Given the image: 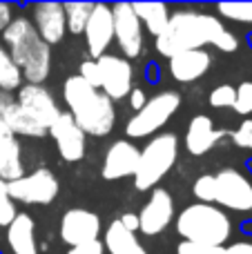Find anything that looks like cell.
<instances>
[{"mask_svg": "<svg viewBox=\"0 0 252 254\" xmlns=\"http://www.w3.org/2000/svg\"><path fill=\"white\" fill-rule=\"evenodd\" d=\"M205 45H212L223 54H232L239 49L237 36L223 25L221 18L194 9H181L170 13L165 31L154 38L156 52L165 58H172L181 52L203 49Z\"/></svg>", "mask_w": 252, "mask_h": 254, "instance_id": "cell-1", "label": "cell"}, {"mask_svg": "<svg viewBox=\"0 0 252 254\" xmlns=\"http://www.w3.org/2000/svg\"><path fill=\"white\" fill-rule=\"evenodd\" d=\"M192 196L228 214L252 219V174L241 167H223L219 172L201 174L192 183Z\"/></svg>", "mask_w": 252, "mask_h": 254, "instance_id": "cell-2", "label": "cell"}, {"mask_svg": "<svg viewBox=\"0 0 252 254\" xmlns=\"http://www.w3.org/2000/svg\"><path fill=\"white\" fill-rule=\"evenodd\" d=\"M63 98L67 105V114L76 121L83 134L105 136L114 129L116 110L114 103L101 92L85 83L78 74L69 76L63 85Z\"/></svg>", "mask_w": 252, "mask_h": 254, "instance_id": "cell-3", "label": "cell"}, {"mask_svg": "<svg viewBox=\"0 0 252 254\" xmlns=\"http://www.w3.org/2000/svg\"><path fill=\"white\" fill-rule=\"evenodd\" d=\"M2 43L20 67L27 85H43L47 80L52 69V47L38 36L29 18H13L2 31Z\"/></svg>", "mask_w": 252, "mask_h": 254, "instance_id": "cell-4", "label": "cell"}, {"mask_svg": "<svg viewBox=\"0 0 252 254\" xmlns=\"http://www.w3.org/2000/svg\"><path fill=\"white\" fill-rule=\"evenodd\" d=\"M235 225L230 214L208 203H190L177 214V234L186 243L203 248H226L230 243Z\"/></svg>", "mask_w": 252, "mask_h": 254, "instance_id": "cell-5", "label": "cell"}, {"mask_svg": "<svg viewBox=\"0 0 252 254\" xmlns=\"http://www.w3.org/2000/svg\"><path fill=\"white\" fill-rule=\"evenodd\" d=\"M179 158V138L172 131L152 136L141 149L138 167L134 174V188L138 192L154 190L163 181V176L174 167Z\"/></svg>", "mask_w": 252, "mask_h": 254, "instance_id": "cell-6", "label": "cell"}, {"mask_svg": "<svg viewBox=\"0 0 252 254\" xmlns=\"http://www.w3.org/2000/svg\"><path fill=\"white\" fill-rule=\"evenodd\" d=\"M181 107V94L179 92H161L156 96L147 98L143 110L134 112V116L125 123V134L129 138H147V136L156 134Z\"/></svg>", "mask_w": 252, "mask_h": 254, "instance_id": "cell-7", "label": "cell"}, {"mask_svg": "<svg viewBox=\"0 0 252 254\" xmlns=\"http://www.w3.org/2000/svg\"><path fill=\"white\" fill-rule=\"evenodd\" d=\"M7 185L13 203L18 201L25 203V205H49L58 196V190H61L58 179L47 167H38L29 174H22L20 179L11 181Z\"/></svg>", "mask_w": 252, "mask_h": 254, "instance_id": "cell-8", "label": "cell"}, {"mask_svg": "<svg viewBox=\"0 0 252 254\" xmlns=\"http://www.w3.org/2000/svg\"><path fill=\"white\" fill-rule=\"evenodd\" d=\"M112 18H114V40L123 58L125 61L138 58L143 52V25L134 13L132 2L112 4Z\"/></svg>", "mask_w": 252, "mask_h": 254, "instance_id": "cell-9", "label": "cell"}, {"mask_svg": "<svg viewBox=\"0 0 252 254\" xmlns=\"http://www.w3.org/2000/svg\"><path fill=\"white\" fill-rule=\"evenodd\" d=\"M96 65H98V78H101L98 89L112 103L127 98V94L132 92V78H134L132 63L125 61L123 56H116V54H105V56H101L96 61Z\"/></svg>", "mask_w": 252, "mask_h": 254, "instance_id": "cell-10", "label": "cell"}, {"mask_svg": "<svg viewBox=\"0 0 252 254\" xmlns=\"http://www.w3.org/2000/svg\"><path fill=\"white\" fill-rule=\"evenodd\" d=\"M174 219V198L165 188H154L147 203L138 212V232L145 237L161 234Z\"/></svg>", "mask_w": 252, "mask_h": 254, "instance_id": "cell-11", "label": "cell"}, {"mask_svg": "<svg viewBox=\"0 0 252 254\" xmlns=\"http://www.w3.org/2000/svg\"><path fill=\"white\" fill-rule=\"evenodd\" d=\"M98 234H101V219L96 212L85 210V207H71L63 214L61 239L69 248L98 241Z\"/></svg>", "mask_w": 252, "mask_h": 254, "instance_id": "cell-12", "label": "cell"}, {"mask_svg": "<svg viewBox=\"0 0 252 254\" xmlns=\"http://www.w3.org/2000/svg\"><path fill=\"white\" fill-rule=\"evenodd\" d=\"M16 103L20 105V110L25 112L31 121H36V123L47 131L54 121L61 116V110H58L54 96L43 85H20Z\"/></svg>", "mask_w": 252, "mask_h": 254, "instance_id": "cell-13", "label": "cell"}, {"mask_svg": "<svg viewBox=\"0 0 252 254\" xmlns=\"http://www.w3.org/2000/svg\"><path fill=\"white\" fill-rule=\"evenodd\" d=\"M83 36H85V47H87L92 61H98L101 56H105L107 47L114 40V18H112L110 4H103V2L94 4L92 16H89Z\"/></svg>", "mask_w": 252, "mask_h": 254, "instance_id": "cell-14", "label": "cell"}, {"mask_svg": "<svg viewBox=\"0 0 252 254\" xmlns=\"http://www.w3.org/2000/svg\"><path fill=\"white\" fill-rule=\"evenodd\" d=\"M47 134L54 138L56 149H58V154H61L63 161H67V163L83 161V156H85V134L67 112H61V116L52 123Z\"/></svg>", "mask_w": 252, "mask_h": 254, "instance_id": "cell-15", "label": "cell"}, {"mask_svg": "<svg viewBox=\"0 0 252 254\" xmlns=\"http://www.w3.org/2000/svg\"><path fill=\"white\" fill-rule=\"evenodd\" d=\"M138 156L141 149L129 140H114L107 147L105 156H103V167H101V176L105 181H121L127 176L136 174L138 167Z\"/></svg>", "mask_w": 252, "mask_h": 254, "instance_id": "cell-16", "label": "cell"}, {"mask_svg": "<svg viewBox=\"0 0 252 254\" xmlns=\"http://www.w3.org/2000/svg\"><path fill=\"white\" fill-rule=\"evenodd\" d=\"M31 25L38 31V36L45 40V43L52 47V45H58L63 38H65V9H63L61 2H36L31 4Z\"/></svg>", "mask_w": 252, "mask_h": 254, "instance_id": "cell-17", "label": "cell"}, {"mask_svg": "<svg viewBox=\"0 0 252 254\" xmlns=\"http://www.w3.org/2000/svg\"><path fill=\"white\" fill-rule=\"evenodd\" d=\"M223 136H226V131L217 129V127H214V121L210 119L208 114H196V116H192V121L188 123L183 145H186V149L192 154V156H203V154H208Z\"/></svg>", "mask_w": 252, "mask_h": 254, "instance_id": "cell-18", "label": "cell"}, {"mask_svg": "<svg viewBox=\"0 0 252 254\" xmlns=\"http://www.w3.org/2000/svg\"><path fill=\"white\" fill-rule=\"evenodd\" d=\"M210 67H212V56L205 49L181 52L170 58V74L177 83H194L208 74Z\"/></svg>", "mask_w": 252, "mask_h": 254, "instance_id": "cell-19", "label": "cell"}, {"mask_svg": "<svg viewBox=\"0 0 252 254\" xmlns=\"http://www.w3.org/2000/svg\"><path fill=\"white\" fill-rule=\"evenodd\" d=\"M22 174H25V167L20 161V143L0 121V179L11 183Z\"/></svg>", "mask_w": 252, "mask_h": 254, "instance_id": "cell-20", "label": "cell"}, {"mask_svg": "<svg viewBox=\"0 0 252 254\" xmlns=\"http://www.w3.org/2000/svg\"><path fill=\"white\" fill-rule=\"evenodd\" d=\"M7 243L13 254H38V246H36V223L29 214L18 212L16 219L7 225Z\"/></svg>", "mask_w": 252, "mask_h": 254, "instance_id": "cell-21", "label": "cell"}, {"mask_svg": "<svg viewBox=\"0 0 252 254\" xmlns=\"http://www.w3.org/2000/svg\"><path fill=\"white\" fill-rule=\"evenodd\" d=\"M103 248L110 254H147L143 243L136 239V234L125 230L119 219L107 225L105 239H103Z\"/></svg>", "mask_w": 252, "mask_h": 254, "instance_id": "cell-22", "label": "cell"}, {"mask_svg": "<svg viewBox=\"0 0 252 254\" xmlns=\"http://www.w3.org/2000/svg\"><path fill=\"white\" fill-rule=\"evenodd\" d=\"M134 13L138 16L141 25H145V29L152 36H161L165 31L170 22V9L163 2H132Z\"/></svg>", "mask_w": 252, "mask_h": 254, "instance_id": "cell-23", "label": "cell"}, {"mask_svg": "<svg viewBox=\"0 0 252 254\" xmlns=\"http://www.w3.org/2000/svg\"><path fill=\"white\" fill-rule=\"evenodd\" d=\"M63 9H65L67 31L74 36H83L89 16H92L94 2H67V4H63Z\"/></svg>", "mask_w": 252, "mask_h": 254, "instance_id": "cell-24", "label": "cell"}, {"mask_svg": "<svg viewBox=\"0 0 252 254\" xmlns=\"http://www.w3.org/2000/svg\"><path fill=\"white\" fill-rule=\"evenodd\" d=\"M20 83H22L20 67L9 56L7 49L0 45V89H2L4 94L16 92V89H20Z\"/></svg>", "mask_w": 252, "mask_h": 254, "instance_id": "cell-25", "label": "cell"}, {"mask_svg": "<svg viewBox=\"0 0 252 254\" xmlns=\"http://www.w3.org/2000/svg\"><path fill=\"white\" fill-rule=\"evenodd\" d=\"M217 11L221 18L239 25H252V2H219Z\"/></svg>", "mask_w": 252, "mask_h": 254, "instance_id": "cell-26", "label": "cell"}, {"mask_svg": "<svg viewBox=\"0 0 252 254\" xmlns=\"http://www.w3.org/2000/svg\"><path fill=\"white\" fill-rule=\"evenodd\" d=\"M18 210H16V203H13L11 194H9V185L7 181L0 179V225L7 228L13 219H16Z\"/></svg>", "mask_w": 252, "mask_h": 254, "instance_id": "cell-27", "label": "cell"}, {"mask_svg": "<svg viewBox=\"0 0 252 254\" xmlns=\"http://www.w3.org/2000/svg\"><path fill=\"white\" fill-rule=\"evenodd\" d=\"M235 98H237V87L232 85H219L210 92L208 103L210 107H217V110H226V107L235 105Z\"/></svg>", "mask_w": 252, "mask_h": 254, "instance_id": "cell-28", "label": "cell"}, {"mask_svg": "<svg viewBox=\"0 0 252 254\" xmlns=\"http://www.w3.org/2000/svg\"><path fill=\"white\" fill-rule=\"evenodd\" d=\"M232 110L241 116H252V80H244L237 87V98Z\"/></svg>", "mask_w": 252, "mask_h": 254, "instance_id": "cell-29", "label": "cell"}, {"mask_svg": "<svg viewBox=\"0 0 252 254\" xmlns=\"http://www.w3.org/2000/svg\"><path fill=\"white\" fill-rule=\"evenodd\" d=\"M230 138H232V143H235V147L252 154V119L241 121V125L230 131Z\"/></svg>", "mask_w": 252, "mask_h": 254, "instance_id": "cell-30", "label": "cell"}, {"mask_svg": "<svg viewBox=\"0 0 252 254\" xmlns=\"http://www.w3.org/2000/svg\"><path fill=\"white\" fill-rule=\"evenodd\" d=\"M78 76L85 80V83H89L96 89H98V85H101V78H98V65H96V61H92V58H87V61L80 63Z\"/></svg>", "mask_w": 252, "mask_h": 254, "instance_id": "cell-31", "label": "cell"}, {"mask_svg": "<svg viewBox=\"0 0 252 254\" xmlns=\"http://www.w3.org/2000/svg\"><path fill=\"white\" fill-rule=\"evenodd\" d=\"M177 254H228V252H226V248H203V246L181 241L177 246Z\"/></svg>", "mask_w": 252, "mask_h": 254, "instance_id": "cell-32", "label": "cell"}, {"mask_svg": "<svg viewBox=\"0 0 252 254\" xmlns=\"http://www.w3.org/2000/svg\"><path fill=\"white\" fill-rule=\"evenodd\" d=\"M228 254H252V237H241L235 239L226 246Z\"/></svg>", "mask_w": 252, "mask_h": 254, "instance_id": "cell-33", "label": "cell"}, {"mask_svg": "<svg viewBox=\"0 0 252 254\" xmlns=\"http://www.w3.org/2000/svg\"><path fill=\"white\" fill-rule=\"evenodd\" d=\"M67 254H105V248H103L101 241H92V243H85V246L69 248Z\"/></svg>", "mask_w": 252, "mask_h": 254, "instance_id": "cell-34", "label": "cell"}, {"mask_svg": "<svg viewBox=\"0 0 252 254\" xmlns=\"http://www.w3.org/2000/svg\"><path fill=\"white\" fill-rule=\"evenodd\" d=\"M127 103H129V107H132L134 112L143 110V105H145V103H147L145 92H143L141 87H132V92L127 94Z\"/></svg>", "mask_w": 252, "mask_h": 254, "instance_id": "cell-35", "label": "cell"}, {"mask_svg": "<svg viewBox=\"0 0 252 254\" xmlns=\"http://www.w3.org/2000/svg\"><path fill=\"white\" fill-rule=\"evenodd\" d=\"M119 221L125 230H129V232H134V234L138 232V214H134V212H125V214L119 216Z\"/></svg>", "mask_w": 252, "mask_h": 254, "instance_id": "cell-36", "label": "cell"}, {"mask_svg": "<svg viewBox=\"0 0 252 254\" xmlns=\"http://www.w3.org/2000/svg\"><path fill=\"white\" fill-rule=\"evenodd\" d=\"M11 20H13V16H11V4L0 2V34L7 29Z\"/></svg>", "mask_w": 252, "mask_h": 254, "instance_id": "cell-37", "label": "cell"}, {"mask_svg": "<svg viewBox=\"0 0 252 254\" xmlns=\"http://www.w3.org/2000/svg\"><path fill=\"white\" fill-rule=\"evenodd\" d=\"M248 40H250V45H252V34H250V38H248Z\"/></svg>", "mask_w": 252, "mask_h": 254, "instance_id": "cell-38", "label": "cell"}]
</instances>
